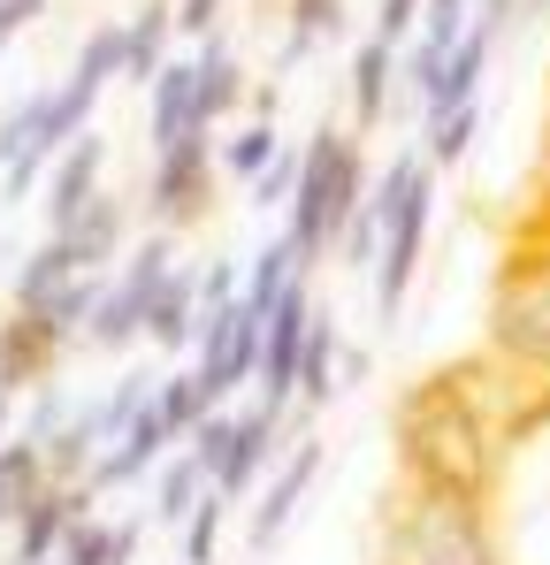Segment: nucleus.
I'll return each mask as SVG.
<instances>
[{
	"label": "nucleus",
	"instance_id": "11",
	"mask_svg": "<svg viewBox=\"0 0 550 565\" xmlns=\"http://www.w3.org/2000/svg\"><path fill=\"white\" fill-rule=\"evenodd\" d=\"M275 444H283V413H275V405L237 413L230 459L214 467V497H253V481H268V467H275Z\"/></svg>",
	"mask_w": 550,
	"mask_h": 565
},
{
	"label": "nucleus",
	"instance_id": "1",
	"mask_svg": "<svg viewBox=\"0 0 550 565\" xmlns=\"http://www.w3.org/2000/svg\"><path fill=\"white\" fill-rule=\"evenodd\" d=\"M512 413H520V382L505 375L497 360H482V352L413 375L398 390V405H390L398 481L489 512V504H497V481H505Z\"/></svg>",
	"mask_w": 550,
	"mask_h": 565
},
{
	"label": "nucleus",
	"instance_id": "14",
	"mask_svg": "<svg viewBox=\"0 0 550 565\" xmlns=\"http://www.w3.org/2000/svg\"><path fill=\"white\" fill-rule=\"evenodd\" d=\"M169 39H177V8L138 0V15L123 23V85H154L169 70Z\"/></svg>",
	"mask_w": 550,
	"mask_h": 565
},
{
	"label": "nucleus",
	"instance_id": "36",
	"mask_svg": "<svg viewBox=\"0 0 550 565\" xmlns=\"http://www.w3.org/2000/svg\"><path fill=\"white\" fill-rule=\"evenodd\" d=\"M0 444H8V390H0Z\"/></svg>",
	"mask_w": 550,
	"mask_h": 565
},
{
	"label": "nucleus",
	"instance_id": "35",
	"mask_svg": "<svg viewBox=\"0 0 550 565\" xmlns=\"http://www.w3.org/2000/svg\"><path fill=\"white\" fill-rule=\"evenodd\" d=\"M536 199H550V122H543V184H536Z\"/></svg>",
	"mask_w": 550,
	"mask_h": 565
},
{
	"label": "nucleus",
	"instance_id": "16",
	"mask_svg": "<svg viewBox=\"0 0 550 565\" xmlns=\"http://www.w3.org/2000/svg\"><path fill=\"white\" fill-rule=\"evenodd\" d=\"M191 329H199V276L191 268H169V282L154 290V306H146V344H161V352H183L191 344Z\"/></svg>",
	"mask_w": 550,
	"mask_h": 565
},
{
	"label": "nucleus",
	"instance_id": "25",
	"mask_svg": "<svg viewBox=\"0 0 550 565\" xmlns=\"http://www.w3.org/2000/svg\"><path fill=\"white\" fill-rule=\"evenodd\" d=\"M290 276H298V260H290V245L275 237V245H261V260H253V276L237 282V306H245L253 321H268V313H275V298L290 290Z\"/></svg>",
	"mask_w": 550,
	"mask_h": 565
},
{
	"label": "nucleus",
	"instance_id": "28",
	"mask_svg": "<svg viewBox=\"0 0 550 565\" xmlns=\"http://www.w3.org/2000/svg\"><path fill=\"white\" fill-rule=\"evenodd\" d=\"M222 520H230V497H199L191 504V520H183V565H214V551H222Z\"/></svg>",
	"mask_w": 550,
	"mask_h": 565
},
{
	"label": "nucleus",
	"instance_id": "37",
	"mask_svg": "<svg viewBox=\"0 0 550 565\" xmlns=\"http://www.w3.org/2000/svg\"><path fill=\"white\" fill-rule=\"evenodd\" d=\"M245 565H268V558H245Z\"/></svg>",
	"mask_w": 550,
	"mask_h": 565
},
{
	"label": "nucleus",
	"instance_id": "12",
	"mask_svg": "<svg viewBox=\"0 0 550 565\" xmlns=\"http://www.w3.org/2000/svg\"><path fill=\"white\" fill-rule=\"evenodd\" d=\"M169 444H177V436H169V428H161V413L146 405V413H138V420H130V428L92 459L85 489H92V497H107V489H123V481H146V473L161 467V451H169Z\"/></svg>",
	"mask_w": 550,
	"mask_h": 565
},
{
	"label": "nucleus",
	"instance_id": "10",
	"mask_svg": "<svg viewBox=\"0 0 550 565\" xmlns=\"http://www.w3.org/2000/svg\"><path fill=\"white\" fill-rule=\"evenodd\" d=\"M237 107H245V62H237V46L214 31L207 46H191V122L214 130V122L237 115Z\"/></svg>",
	"mask_w": 550,
	"mask_h": 565
},
{
	"label": "nucleus",
	"instance_id": "3",
	"mask_svg": "<svg viewBox=\"0 0 550 565\" xmlns=\"http://www.w3.org/2000/svg\"><path fill=\"white\" fill-rule=\"evenodd\" d=\"M367 199V146L360 130H337V122H314V138L298 146V191H290V230H283V245H290V260H298V276H314V260L337 245V230L360 214Z\"/></svg>",
	"mask_w": 550,
	"mask_h": 565
},
{
	"label": "nucleus",
	"instance_id": "13",
	"mask_svg": "<svg viewBox=\"0 0 550 565\" xmlns=\"http://www.w3.org/2000/svg\"><path fill=\"white\" fill-rule=\"evenodd\" d=\"M123 230H130V199H115V191H99L85 214L70 222V230H54L62 245H70V260L85 268V276H99L115 253H123Z\"/></svg>",
	"mask_w": 550,
	"mask_h": 565
},
{
	"label": "nucleus",
	"instance_id": "26",
	"mask_svg": "<svg viewBox=\"0 0 550 565\" xmlns=\"http://www.w3.org/2000/svg\"><path fill=\"white\" fill-rule=\"evenodd\" d=\"M70 85H85V93H107V85H123V23H92L85 46H77V70H70Z\"/></svg>",
	"mask_w": 550,
	"mask_h": 565
},
{
	"label": "nucleus",
	"instance_id": "32",
	"mask_svg": "<svg viewBox=\"0 0 550 565\" xmlns=\"http://www.w3.org/2000/svg\"><path fill=\"white\" fill-rule=\"evenodd\" d=\"M421 31V0H382L374 8V39L382 46H398V39H413Z\"/></svg>",
	"mask_w": 550,
	"mask_h": 565
},
{
	"label": "nucleus",
	"instance_id": "33",
	"mask_svg": "<svg viewBox=\"0 0 550 565\" xmlns=\"http://www.w3.org/2000/svg\"><path fill=\"white\" fill-rule=\"evenodd\" d=\"M237 276H245V268H230V260L199 268V313H214V306H237Z\"/></svg>",
	"mask_w": 550,
	"mask_h": 565
},
{
	"label": "nucleus",
	"instance_id": "18",
	"mask_svg": "<svg viewBox=\"0 0 550 565\" xmlns=\"http://www.w3.org/2000/svg\"><path fill=\"white\" fill-rule=\"evenodd\" d=\"M39 489H46V451H39L31 436H8V444H0V527H15Z\"/></svg>",
	"mask_w": 550,
	"mask_h": 565
},
{
	"label": "nucleus",
	"instance_id": "27",
	"mask_svg": "<svg viewBox=\"0 0 550 565\" xmlns=\"http://www.w3.org/2000/svg\"><path fill=\"white\" fill-rule=\"evenodd\" d=\"M99 290H107V276H77V282H62V290H54L39 313H46L62 337H85V321H92V306H99ZM23 313H31V306H23Z\"/></svg>",
	"mask_w": 550,
	"mask_h": 565
},
{
	"label": "nucleus",
	"instance_id": "38",
	"mask_svg": "<svg viewBox=\"0 0 550 565\" xmlns=\"http://www.w3.org/2000/svg\"><path fill=\"white\" fill-rule=\"evenodd\" d=\"M46 565H54V558H46Z\"/></svg>",
	"mask_w": 550,
	"mask_h": 565
},
{
	"label": "nucleus",
	"instance_id": "34",
	"mask_svg": "<svg viewBox=\"0 0 550 565\" xmlns=\"http://www.w3.org/2000/svg\"><path fill=\"white\" fill-rule=\"evenodd\" d=\"M39 15H46V0H0V54H8V46H15V31H23V23H39Z\"/></svg>",
	"mask_w": 550,
	"mask_h": 565
},
{
	"label": "nucleus",
	"instance_id": "9",
	"mask_svg": "<svg viewBox=\"0 0 550 565\" xmlns=\"http://www.w3.org/2000/svg\"><path fill=\"white\" fill-rule=\"evenodd\" d=\"M99 191H107V138L85 130V138H70V146L54 153V169H46V237L70 230Z\"/></svg>",
	"mask_w": 550,
	"mask_h": 565
},
{
	"label": "nucleus",
	"instance_id": "21",
	"mask_svg": "<svg viewBox=\"0 0 550 565\" xmlns=\"http://www.w3.org/2000/svg\"><path fill=\"white\" fill-rule=\"evenodd\" d=\"M77 276H85V268L70 260V245H62V237H46V245H39L23 268H15V290H8V306H31V313H39V306H46L62 282H77Z\"/></svg>",
	"mask_w": 550,
	"mask_h": 565
},
{
	"label": "nucleus",
	"instance_id": "24",
	"mask_svg": "<svg viewBox=\"0 0 550 565\" xmlns=\"http://www.w3.org/2000/svg\"><path fill=\"white\" fill-rule=\"evenodd\" d=\"M345 31V0H290V39H283V70H298L314 46H329Z\"/></svg>",
	"mask_w": 550,
	"mask_h": 565
},
{
	"label": "nucleus",
	"instance_id": "20",
	"mask_svg": "<svg viewBox=\"0 0 550 565\" xmlns=\"http://www.w3.org/2000/svg\"><path fill=\"white\" fill-rule=\"evenodd\" d=\"M154 413H161V428H169L177 444H191V428H199L207 413H222V405H214V390L199 382V367H183V375L154 382Z\"/></svg>",
	"mask_w": 550,
	"mask_h": 565
},
{
	"label": "nucleus",
	"instance_id": "30",
	"mask_svg": "<svg viewBox=\"0 0 550 565\" xmlns=\"http://www.w3.org/2000/svg\"><path fill=\"white\" fill-rule=\"evenodd\" d=\"M39 99L46 93H23L8 115H0V169H15L23 161V146H31V122H39Z\"/></svg>",
	"mask_w": 550,
	"mask_h": 565
},
{
	"label": "nucleus",
	"instance_id": "22",
	"mask_svg": "<svg viewBox=\"0 0 550 565\" xmlns=\"http://www.w3.org/2000/svg\"><path fill=\"white\" fill-rule=\"evenodd\" d=\"M275 153H283L275 122H245V130H230V138L214 146V169H222V177H237V184H261Z\"/></svg>",
	"mask_w": 550,
	"mask_h": 565
},
{
	"label": "nucleus",
	"instance_id": "6",
	"mask_svg": "<svg viewBox=\"0 0 550 565\" xmlns=\"http://www.w3.org/2000/svg\"><path fill=\"white\" fill-rule=\"evenodd\" d=\"M214 184H222V169H214V138H207V130H183L177 146H161V153H154V177H146V214H154V230L207 222V214H214Z\"/></svg>",
	"mask_w": 550,
	"mask_h": 565
},
{
	"label": "nucleus",
	"instance_id": "4",
	"mask_svg": "<svg viewBox=\"0 0 550 565\" xmlns=\"http://www.w3.org/2000/svg\"><path fill=\"white\" fill-rule=\"evenodd\" d=\"M382 565H505L482 504L390 481L382 489Z\"/></svg>",
	"mask_w": 550,
	"mask_h": 565
},
{
	"label": "nucleus",
	"instance_id": "5",
	"mask_svg": "<svg viewBox=\"0 0 550 565\" xmlns=\"http://www.w3.org/2000/svg\"><path fill=\"white\" fill-rule=\"evenodd\" d=\"M429 222H436V169L421 161V177L398 191L390 222H382V253H374V321H398L405 313V290L421 276V253H429Z\"/></svg>",
	"mask_w": 550,
	"mask_h": 565
},
{
	"label": "nucleus",
	"instance_id": "15",
	"mask_svg": "<svg viewBox=\"0 0 550 565\" xmlns=\"http://www.w3.org/2000/svg\"><path fill=\"white\" fill-rule=\"evenodd\" d=\"M337 321L314 306V321H306V344H298V382H290V405H306V413H321L329 397H337Z\"/></svg>",
	"mask_w": 550,
	"mask_h": 565
},
{
	"label": "nucleus",
	"instance_id": "19",
	"mask_svg": "<svg viewBox=\"0 0 550 565\" xmlns=\"http://www.w3.org/2000/svg\"><path fill=\"white\" fill-rule=\"evenodd\" d=\"M146 93H154V107H146V138H154V153L177 146L183 130H199V122H191V62H169Z\"/></svg>",
	"mask_w": 550,
	"mask_h": 565
},
{
	"label": "nucleus",
	"instance_id": "23",
	"mask_svg": "<svg viewBox=\"0 0 550 565\" xmlns=\"http://www.w3.org/2000/svg\"><path fill=\"white\" fill-rule=\"evenodd\" d=\"M214 481H207V467L191 459V451H177V459H161V481H154V520H169V527H183L191 520V504L207 497Z\"/></svg>",
	"mask_w": 550,
	"mask_h": 565
},
{
	"label": "nucleus",
	"instance_id": "7",
	"mask_svg": "<svg viewBox=\"0 0 550 565\" xmlns=\"http://www.w3.org/2000/svg\"><path fill=\"white\" fill-rule=\"evenodd\" d=\"M321 436H298L290 451H283V467L261 481V497H253V520H245V543H253V558H268L275 543H283V527L298 520V504H306V489H314V473H321Z\"/></svg>",
	"mask_w": 550,
	"mask_h": 565
},
{
	"label": "nucleus",
	"instance_id": "29",
	"mask_svg": "<svg viewBox=\"0 0 550 565\" xmlns=\"http://www.w3.org/2000/svg\"><path fill=\"white\" fill-rule=\"evenodd\" d=\"M474 130H482V107H458V115H444V122H429L421 161H429V169H458V161H466V146H474Z\"/></svg>",
	"mask_w": 550,
	"mask_h": 565
},
{
	"label": "nucleus",
	"instance_id": "2",
	"mask_svg": "<svg viewBox=\"0 0 550 565\" xmlns=\"http://www.w3.org/2000/svg\"><path fill=\"white\" fill-rule=\"evenodd\" d=\"M482 360H497L520 382V413H512V444L536 436L550 420V199H536L489 282V329H482Z\"/></svg>",
	"mask_w": 550,
	"mask_h": 565
},
{
	"label": "nucleus",
	"instance_id": "8",
	"mask_svg": "<svg viewBox=\"0 0 550 565\" xmlns=\"http://www.w3.org/2000/svg\"><path fill=\"white\" fill-rule=\"evenodd\" d=\"M62 352H70V337H62L46 313H23V306L0 313V390H8V397H15V390H46L54 367H62Z\"/></svg>",
	"mask_w": 550,
	"mask_h": 565
},
{
	"label": "nucleus",
	"instance_id": "31",
	"mask_svg": "<svg viewBox=\"0 0 550 565\" xmlns=\"http://www.w3.org/2000/svg\"><path fill=\"white\" fill-rule=\"evenodd\" d=\"M290 191H298V153L283 146V153L268 161V177L253 184V206H290Z\"/></svg>",
	"mask_w": 550,
	"mask_h": 565
},
{
	"label": "nucleus",
	"instance_id": "17",
	"mask_svg": "<svg viewBox=\"0 0 550 565\" xmlns=\"http://www.w3.org/2000/svg\"><path fill=\"white\" fill-rule=\"evenodd\" d=\"M398 46H382V39H360L352 46V122L374 130L382 115H390V85H398V62H390Z\"/></svg>",
	"mask_w": 550,
	"mask_h": 565
}]
</instances>
